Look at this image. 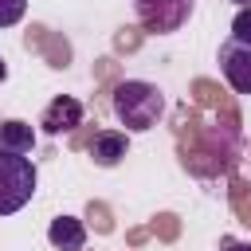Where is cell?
Returning a JSON list of instances; mask_svg holds the SVG:
<instances>
[{
  "label": "cell",
  "instance_id": "6da1fadb",
  "mask_svg": "<svg viewBox=\"0 0 251 251\" xmlns=\"http://www.w3.org/2000/svg\"><path fill=\"white\" fill-rule=\"evenodd\" d=\"M161 114H165V94H161L153 82L126 78V82L114 86V118H118L129 133L153 129Z\"/></svg>",
  "mask_w": 251,
  "mask_h": 251
},
{
  "label": "cell",
  "instance_id": "7a4b0ae2",
  "mask_svg": "<svg viewBox=\"0 0 251 251\" xmlns=\"http://www.w3.org/2000/svg\"><path fill=\"white\" fill-rule=\"evenodd\" d=\"M35 196V165L27 153L0 149V216L20 212Z\"/></svg>",
  "mask_w": 251,
  "mask_h": 251
},
{
  "label": "cell",
  "instance_id": "3957f363",
  "mask_svg": "<svg viewBox=\"0 0 251 251\" xmlns=\"http://www.w3.org/2000/svg\"><path fill=\"white\" fill-rule=\"evenodd\" d=\"M192 12V0H137V20L149 31H176Z\"/></svg>",
  "mask_w": 251,
  "mask_h": 251
},
{
  "label": "cell",
  "instance_id": "277c9868",
  "mask_svg": "<svg viewBox=\"0 0 251 251\" xmlns=\"http://www.w3.org/2000/svg\"><path fill=\"white\" fill-rule=\"evenodd\" d=\"M220 71H224V78L235 94H251V47L227 39L220 47Z\"/></svg>",
  "mask_w": 251,
  "mask_h": 251
},
{
  "label": "cell",
  "instance_id": "5b68a950",
  "mask_svg": "<svg viewBox=\"0 0 251 251\" xmlns=\"http://www.w3.org/2000/svg\"><path fill=\"white\" fill-rule=\"evenodd\" d=\"M39 126H43V133H71V129H78L82 126V102L78 98H71V94H59V98H51L47 102V110H43V118H39Z\"/></svg>",
  "mask_w": 251,
  "mask_h": 251
},
{
  "label": "cell",
  "instance_id": "8992f818",
  "mask_svg": "<svg viewBox=\"0 0 251 251\" xmlns=\"http://www.w3.org/2000/svg\"><path fill=\"white\" fill-rule=\"evenodd\" d=\"M126 149H129V141H126L122 129H98V133L90 137V157H94V165H102V169H114V165L126 157Z\"/></svg>",
  "mask_w": 251,
  "mask_h": 251
},
{
  "label": "cell",
  "instance_id": "52a82bcc",
  "mask_svg": "<svg viewBox=\"0 0 251 251\" xmlns=\"http://www.w3.org/2000/svg\"><path fill=\"white\" fill-rule=\"evenodd\" d=\"M47 239L55 251H82L86 247V227L78 216H55L47 227Z\"/></svg>",
  "mask_w": 251,
  "mask_h": 251
},
{
  "label": "cell",
  "instance_id": "ba28073f",
  "mask_svg": "<svg viewBox=\"0 0 251 251\" xmlns=\"http://www.w3.org/2000/svg\"><path fill=\"white\" fill-rule=\"evenodd\" d=\"M31 145H35V129H31L27 122H20V118L0 122V149H12V153H31Z\"/></svg>",
  "mask_w": 251,
  "mask_h": 251
},
{
  "label": "cell",
  "instance_id": "9c48e42d",
  "mask_svg": "<svg viewBox=\"0 0 251 251\" xmlns=\"http://www.w3.org/2000/svg\"><path fill=\"white\" fill-rule=\"evenodd\" d=\"M231 39L243 43V47H251V4L235 12V20H231Z\"/></svg>",
  "mask_w": 251,
  "mask_h": 251
},
{
  "label": "cell",
  "instance_id": "30bf717a",
  "mask_svg": "<svg viewBox=\"0 0 251 251\" xmlns=\"http://www.w3.org/2000/svg\"><path fill=\"white\" fill-rule=\"evenodd\" d=\"M24 12H27V0H0V27L20 24V20H24Z\"/></svg>",
  "mask_w": 251,
  "mask_h": 251
},
{
  "label": "cell",
  "instance_id": "8fae6325",
  "mask_svg": "<svg viewBox=\"0 0 251 251\" xmlns=\"http://www.w3.org/2000/svg\"><path fill=\"white\" fill-rule=\"evenodd\" d=\"M220 251H251V243H243V239H220Z\"/></svg>",
  "mask_w": 251,
  "mask_h": 251
},
{
  "label": "cell",
  "instance_id": "7c38bea8",
  "mask_svg": "<svg viewBox=\"0 0 251 251\" xmlns=\"http://www.w3.org/2000/svg\"><path fill=\"white\" fill-rule=\"evenodd\" d=\"M4 78H8V67H4V59H0V82H4Z\"/></svg>",
  "mask_w": 251,
  "mask_h": 251
},
{
  "label": "cell",
  "instance_id": "4fadbf2b",
  "mask_svg": "<svg viewBox=\"0 0 251 251\" xmlns=\"http://www.w3.org/2000/svg\"><path fill=\"white\" fill-rule=\"evenodd\" d=\"M235 4H239V8H247V4H251V0H235Z\"/></svg>",
  "mask_w": 251,
  "mask_h": 251
}]
</instances>
